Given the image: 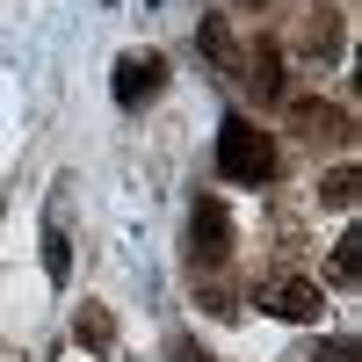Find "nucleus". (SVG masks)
Returning a JSON list of instances; mask_svg holds the SVG:
<instances>
[{"label":"nucleus","mask_w":362,"mask_h":362,"mask_svg":"<svg viewBox=\"0 0 362 362\" xmlns=\"http://www.w3.org/2000/svg\"><path fill=\"white\" fill-rule=\"evenodd\" d=\"M239 80H247L254 102H290V87H283V44L261 37V44L247 51V66H239Z\"/></svg>","instance_id":"nucleus-5"},{"label":"nucleus","mask_w":362,"mask_h":362,"mask_svg":"<svg viewBox=\"0 0 362 362\" xmlns=\"http://www.w3.org/2000/svg\"><path fill=\"white\" fill-rule=\"evenodd\" d=\"M261 305L276 312V319H290V326H312L319 312H326V297H319V283H305V276H276L261 290Z\"/></svg>","instance_id":"nucleus-4"},{"label":"nucleus","mask_w":362,"mask_h":362,"mask_svg":"<svg viewBox=\"0 0 362 362\" xmlns=\"http://www.w3.org/2000/svg\"><path fill=\"white\" fill-rule=\"evenodd\" d=\"M290 124H297V138H312V145H348V138H355L348 109L319 102V95H297V102H290Z\"/></svg>","instance_id":"nucleus-3"},{"label":"nucleus","mask_w":362,"mask_h":362,"mask_svg":"<svg viewBox=\"0 0 362 362\" xmlns=\"http://www.w3.org/2000/svg\"><path fill=\"white\" fill-rule=\"evenodd\" d=\"M319 362H362V348H355V341H326Z\"/></svg>","instance_id":"nucleus-13"},{"label":"nucleus","mask_w":362,"mask_h":362,"mask_svg":"<svg viewBox=\"0 0 362 362\" xmlns=\"http://www.w3.org/2000/svg\"><path fill=\"white\" fill-rule=\"evenodd\" d=\"M44 276H51V283H66V276H73V247H66V225H58V210H51V225H44Z\"/></svg>","instance_id":"nucleus-11"},{"label":"nucleus","mask_w":362,"mask_h":362,"mask_svg":"<svg viewBox=\"0 0 362 362\" xmlns=\"http://www.w3.org/2000/svg\"><path fill=\"white\" fill-rule=\"evenodd\" d=\"M160 87H167V66H160L153 51H138V58H124V66H116V102H124V109L153 102Z\"/></svg>","instance_id":"nucleus-6"},{"label":"nucleus","mask_w":362,"mask_h":362,"mask_svg":"<svg viewBox=\"0 0 362 362\" xmlns=\"http://www.w3.org/2000/svg\"><path fill=\"white\" fill-rule=\"evenodd\" d=\"M239 8H261V0H239Z\"/></svg>","instance_id":"nucleus-15"},{"label":"nucleus","mask_w":362,"mask_h":362,"mask_svg":"<svg viewBox=\"0 0 362 362\" xmlns=\"http://www.w3.org/2000/svg\"><path fill=\"white\" fill-rule=\"evenodd\" d=\"M189 261L196 268H225L232 261V210L218 196H196L189 203Z\"/></svg>","instance_id":"nucleus-2"},{"label":"nucleus","mask_w":362,"mask_h":362,"mask_svg":"<svg viewBox=\"0 0 362 362\" xmlns=\"http://www.w3.org/2000/svg\"><path fill=\"white\" fill-rule=\"evenodd\" d=\"M167 362H210V355H203L196 341H174V348H167Z\"/></svg>","instance_id":"nucleus-14"},{"label":"nucleus","mask_w":362,"mask_h":362,"mask_svg":"<svg viewBox=\"0 0 362 362\" xmlns=\"http://www.w3.org/2000/svg\"><path fill=\"white\" fill-rule=\"evenodd\" d=\"M326 268H334V283H362V225H348L334 239V261H326Z\"/></svg>","instance_id":"nucleus-10"},{"label":"nucleus","mask_w":362,"mask_h":362,"mask_svg":"<svg viewBox=\"0 0 362 362\" xmlns=\"http://www.w3.org/2000/svg\"><path fill=\"white\" fill-rule=\"evenodd\" d=\"M196 51H203L218 73H232V80H239V66H247V44L232 37V22H225V15H203V22H196Z\"/></svg>","instance_id":"nucleus-7"},{"label":"nucleus","mask_w":362,"mask_h":362,"mask_svg":"<svg viewBox=\"0 0 362 362\" xmlns=\"http://www.w3.org/2000/svg\"><path fill=\"white\" fill-rule=\"evenodd\" d=\"M276 138H268L254 116H225V131H218V174L225 181H247V189H268L276 181Z\"/></svg>","instance_id":"nucleus-1"},{"label":"nucleus","mask_w":362,"mask_h":362,"mask_svg":"<svg viewBox=\"0 0 362 362\" xmlns=\"http://www.w3.org/2000/svg\"><path fill=\"white\" fill-rule=\"evenodd\" d=\"M334 210H355V196H362V167H334L326 174V189H319Z\"/></svg>","instance_id":"nucleus-12"},{"label":"nucleus","mask_w":362,"mask_h":362,"mask_svg":"<svg viewBox=\"0 0 362 362\" xmlns=\"http://www.w3.org/2000/svg\"><path fill=\"white\" fill-rule=\"evenodd\" d=\"M73 341L95 348V355H109V348H116V319H109L102 305H80V312H73Z\"/></svg>","instance_id":"nucleus-9"},{"label":"nucleus","mask_w":362,"mask_h":362,"mask_svg":"<svg viewBox=\"0 0 362 362\" xmlns=\"http://www.w3.org/2000/svg\"><path fill=\"white\" fill-rule=\"evenodd\" d=\"M305 51L319 58V66H334V58H341V8H312V22H305Z\"/></svg>","instance_id":"nucleus-8"}]
</instances>
